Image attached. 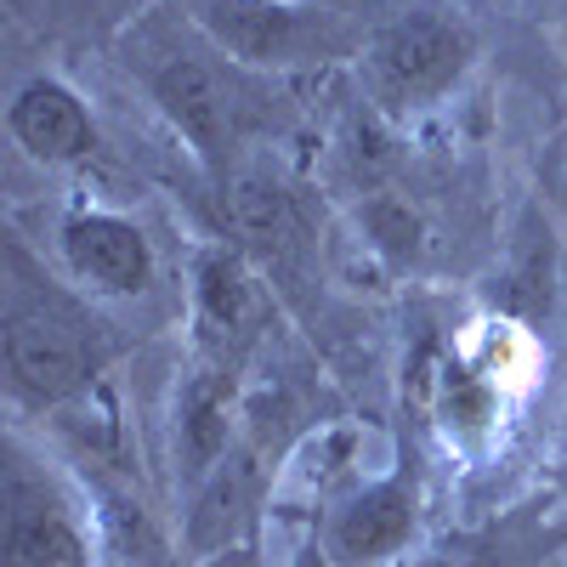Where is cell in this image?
<instances>
[{"mask_svg": "<svg viewBox=\"0 0 567 567\" xmlns=\"http://www.w3.org/2000/svg\"><path fill=\"white\" fill-rule=\"evenodd\" d=\"M114 58L171 125V136L194 154L199 176L239 171L301 125L296 80L261 74L221 52L182 7H142L114 34Z\"/></svg>", "mask_w": 567, "mask_h": 567, "instance_id": "1", "label": "cell"}, {"mask_svg": "<svg viewBox=\"0 0 567 567\" xmlns=\"http://www.w3.org/2000/svg\"><path fill=\"white\" fill-rule=\"evenodd\" d=\"M125 336L63 267H45L18 227L0 233V363L12 414H69L97 398Z\"/></svg>", "mask_w": 567, "mask_h": 567, "instance_id": "2", "label": "cell"}, {"mask_svg": "<svg viewBox=\"0 0 567 567\" xmlns=\"http://www.w3.org/2000/svg\"><path fill=\"white\" fill-rule=\"evenodd\" d=\"M539 369H545V347L523 318L499 307L471 318L425 374V414H432L443 449L460 460L494 454L523 398L534 392Z\"/></svg>", "mask_w": 567, "mask_h": 567, "instance_id": "3", "label": "cell"}, {"mask_svg": "<svg viewBox=\"0 0 567 567\" xmlns=\"http://www.w3.org/2000/svg\"><path fill=\"white\" fill-rule=\"evenodd\" d=\"M477 63H483V40L460 7H449V0H403L374 23L352 74L363 103L398 131H409L432 120L443 103H454L465 80L477 74Z\"/></svg>", "mask_w": 567, "mask_h": 567, "instance_id": "4", "label": "cell"}, {"mask_svg": "<svg viewBox=\"0 0 567 567\" xmlns=\"http://www.w3.org/2000/svg\"><path fill=\"white\" fill-rule=\"evenodd\" d=\"M109 534L97 494L23 420L0 437V567H103Z\"/></svg>", "mask_w": 567, "mask_h": 567, "instance_id": "5", "label": "cell"}, {"mask_svg": "<svg viewBox=\"0 0 567 567\" xmlns=\"http://www.w3.org/2000/svg\"><path fill=\"white\" fill-rule=\"evenodd\" d=\"M221 52L261 74H329L363 58L374 34L363 0H176Z\"/></svg>", "mask_w": 567, "mask_h": 567, "instance_id": "6", "label": "cell"}, {"mask_svg": "<svg viewBox=\"0 0 567 567\" xmlns=\"http://www.w3.org/2000/svg\"><path fill=\"white\" fill-rule=\"evenodd\" d=\"M425 534V460L398 449L386 471H369L358 488L318 511L312 545L329 567H392L420 550Z\"/></svg>", "mask_w": 567, "mask_h": 567, "instance_id": "7", "label": "cell"}, {"mask_svg": "<svg viewBox=\"0 0 567 567\" xmlns=\"http://www.w3.org/2000/svg\"><path fill=\"white\" fill-rule=\"evenodd\" d=\"M278 296L267 272L233 245H199L187 267V323H194V358L245 374V363L261 352L272 329Z\"/></svg>", "mask_w": 567, "mask_h": 567, "instance_id": "8", "label": "cell"}, {"mask_svg": "<svg viewBox=\"0 0 567 567\" xmlns=\"http://www.w3.org/2000/svg\"><path fill=\"white\" fill-rule=\"evenodd\" d=\"M221 245L245 250L267 278H290L312 250V210L307 194L267 159H245L227 176H205Z\"/></svg>", "mask_w": 567, "mask_h": 567, "instance_id": "9", "label": "cell"}, {"mask_svg": "<svg viewBox=\"0 0 567 567\" xmlns=\"http://www.w3.org/2000/svg\"><path fill=\"white\" fill-rule=\"evenodd\" d=\"M58 267L91 301H142L159 284V250L131 210L114 205H69L58 216Z\"/></svg>", "mask_w": 567, "mask_h": 567, "instance_id": "10", "label": "cell"}, {"mask_svg": "<svg viewBox=\"0 0 567 567\" xmlns=\"http://www.w3.org/2000/svg\"><path fill=\"white\" fill-rule=\"evenodd\" d=\"M7 136L23 159H34L45 171H74L85 159H97V148H103L97 109H91L85 91L63 74H29L12 91Z\"/></svg>", "mask_w": 567, "mask_h": 567, "instance_id": "11", "label": "cell"}, {"mask_svg": "<svg viewBox=\"0 0 567 567\" xmlns=\"http://www.w3.org/2000/svg\"><path fill=\"white\" fill-rule=\"evenodd\" d=\"M171 432H176V471L194 488L210 471L239 449V374H227L216 363H194L176 381L171 398Z\"/></svg>", "mask_w": 567, "mask_h": 567, "instance_id": "12", "label": "cell"}, {"mask_svg": "<svg viewBox=\"0 0 567 567\" xmlns=\"http://www.w3.org/2000/svg\"><path fill=\"white\" fill-rule=\"evenodd\" d=\"M358 239L363 250L381 261L386 272H420L425 256H432V216L420 210V199H409L398 182L386 187H369V194H358Z\"/></svg>", "mask_w": 567, "mask_h": 567, "instance_id": "13", "label": "cell"}, {"mask_svg": "<svg viewBox=\"0 0 567 567\" xmlns=\"http://www.w3.org/2000/svg\"><path fill=\"white\" fill-rule=\"evenodd\" d=\"M392 567H471V556H460V550H437V545H420L414 556H403V561H392Z\"/></svg>", "mask_w": 567, "mask_h": 567, "instance_id": "14", "label": "cell"}, {"mask_svg": "<svg viewBox=\"0 0 567 567\" xmlns=\"http://www.w3.org/2000/svg\"><path fill=\"white\" fill-rule=\"evenodd\" d=\"M545 534H550V550H561V545H567V483H561L556 505L545 511Z\"/></svg>", "mask_w": 567, "mask_h": 567, "instance_id": "15", "label": "cell"}, {"mask_svg": "<svg viewBox=\"0 0 567 567\" xmlns=\"http://www.w3.org/2000/svg\"><path fill=\"white\" fill-rule=\"evenodd\" d=\"M97 7H109V29L120 34V29H125V23H131L142 7H148V0H97Z\"/></svg>", "mask_w": 567, "mask_h": 567, "instance_id": "16", "label": "cell"}, {"mask_svg": "<svg viewBox=\"0 0 567 567\" xmlns=\"http://www.w3.org/2000/svg\"><path fill=\"white\" fill-rule=\"evenodd\" d=\"M550 34H556V45H561V58H567V7L556 12V23H550Z\"/></svg>", "mask_w": 567, "mask_h": 567, "instance_id": "17", "label": "cell"}, {"mask_svg": "<svg viewBox=\"0 0 567 567\" xmlns=\"http://www.w3.org/2000/svg\"><path fill=\"white\" fill-rule=\"evenodd\" d=\"M296 567H329V561H323V556H318V545H307V550H301V556H296Z\"/></svg>", "mask_w": 567, "mask_h": 567, "instance_id": "18", "label": "cell"}]
</instances>
